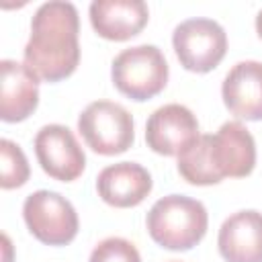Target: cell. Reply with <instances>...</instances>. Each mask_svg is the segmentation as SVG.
<instances>
[{"mask_svg": "<svg viewBox=\"0 0 262 262\" xmlns=\"http://www.w3.org/2000/svg\"><path fill=\"white\" fill-rule=\"evenodd\" d=\"M213 160L223 178H244L256 166V141L239 121H227L213 135Z\"/></svg>", "mask_w": 262, "mask_h": 262, "instance_id": "obj_14", "label": "cell"}, {"mask_svg": "<svg viewBox=\"0 0 262 262\" xmlns=\"http://www.w3.org/2000/svg\"><path fill=\"white\" fill-rule=\"evenodd\" d=\"M199 137V121L190 108L178 102L156 108L145 123L147 147L160 156H178Z\"/></svg>", "mask_w": 262, "mask_h": 262, "instance_id": "obj_8", "label": "cell"}, {"mask_svg": "<svg viewBox=\"0 0 262 262\" xmlns=\"http://www.w3.org/2000/svg\"><path fill=\"white\" fill-rule=\"evenodd\" d=\"M29 231L47 246H68L78 235V213L74 205L53 190H35L23 203Z\"/></svg>", "mask_w": 262, "mask_h": 262, "instance_id": "obj_5", "label": "cell"}, {"mask_svg": "<svg viewBox=\"0 0 262 262\" xmlns=\"http://www.w3.org/2000/svg\"><path fill=\"white\" fill-rule=\"evenodd\" d=\"M35 156L43 172L61 182L76 180L86 166V156L76 135L59 123L45 125L37 131Z\"/></svg>", "mask_w": 262, "mask_h": 262, "instance_id": "obj_7", "label": "cell"}, {"mask_svg": "<svg viewBox=\"0 0 262 262\" xmlns=\"http://www.w3.org/2000/svg\"><path fill=\"white\" fill-rule=\"evenodd\" d=\"M88 262H141V256L133 242L125 237H106L94 246Z\"/></svg>", "mask_w": 262, "mask_h": 262, "instance_id": "obj_17", "label": "cell"}, {"mask_svg": "<svg viewBox=\"0 0 262 262\" xmlns=\"http://www.w3.org/2000/svg\"><path fill=\"white\" fill-rule=\"evenodd\" d=\"M217 246L225 262H262V213L246 209L229 215L219 227Z\"/></svg>", "mask_w": 262, "mask_h": 262, "instance_id": "obj_13", "label": "cell"}, {"mask_svg": "<svg viewBox=\"0 0 262 262\" xmlns=\"http://www.w3.org/2000/svg\"><path fill=\"white\" fill-rule=\"evenodd\" d=\"M0 156H2V176H0V186L4 190L18 188L29 180V162L25 151L20 149L18 143L10 139L0 141Z\"/></svg>", "mask_w": 262, "mask_h": 262, "instance_id": "obj_16", "label": "cell"}, {"mask_svg": "<svg viewBox=\"0 0 262 262\" xmlns=\"http://www.w3.org/2000/svg\"><path fill=\"white\" fill-rule=\"evenodd\" d=\"M0 72V119L4 123L25 121L39 104V78L27 63L14 59H2Z\"/></svg>", "mask_w": 262, "mask_h": 262, "instance_id": "obj_9", "label": "cell"}, {"mask_svg": "<svg viewBox=\"0 0 262 262\" xmlns=\"http://www.w3.org/2000/svg\"><path fill=\"white\" fill-rule=\"evenodd\" d=\"M80 16L72 2H43L31 18L25 63L39 80L59 82L72 76L80 61Z\"/></svg>", "mask_w": 262, "mask_h": 262, "instance_id": "obj_1", "label": "cell"}, {"mask_svg": "<svg viewBox=\"0 0 262 262\" xmlns=\"http://www.w3.org/2000/svg\"><path fill=\"white\" fill-rule=\"evenodd\" d=\"M78 131L86 145L100 156H117L133 145L131 113L111 100L90 102L78 117Z\"/></svg>", "mask_w": 262, "mask_h": 262, "instance_id": "obj_4", "label": "cell"}, {"mask_svg": "<svg viewBox=\"0 0 262 262\" xmlns=\"http://www.w3.org/2000/svg\"><path fill=\"white\" fill-rule=\"evenodd\" d=\"M151 174L135 162H119L100 170L96 178L98 196L117 209L139 205L151 192Z\"/></svg>", "mask_w": 262, "mask_h": 262, "instance_id": "obj_12", "label": "cell"}, {"mask_svg": "<svg viewBox=\"0 0 262 262\" xmlns=\"http://www.w3.org/2000/svg\"><path fill=\"white\" fill-rule=\"evenodd\" d=\"M88 14L92 29L108 41H127L139 35L149 18L143 0H94Z\"/></svg>", "mask_w": 262, "mask_h": 262, "instance_id": "obj_11", "label": "cell"}, {"mask_svg": "<svg viewBox=\"0 0 262 262\" xmlns=\"http://www.w3.org/2000/svg\"><path fill=\"white\" fill-rule=\"evenodd\" d=\"M170 262H180V260H170Z\"/></svg>", "mask_w": 262, "mask_h": 262, "instance_id": "obj_19", "label": "cell"}, {"mask_svg": "<svg viewBox=\"0 0 262 262\" xmlns=\"http://www.w3.org/2000/svg\"><path fill=\"white\" fill-rule=\"evenodd\" d=\"M172 45L184 70L205 74L225 57L227 35L213 18H186L174 29Z\"/></svg>", "mask_w": 262, "mask_h": 262, "instance_id": "obj_6", "label": "cell"}, {"mask_svg": "<svg viewBox=\"0 0 262 262\" xmlns=\"http://www.w3.org/2000/svg\"><path fill=\"white\" fill-rule=\"evenodd\" d=\"M256 33H258V37L262 39V10H260L258 16H256Z\"/></svg>", "mask_w": 262, "mask_h": 262, "instance_id": "obj_18", "label": "cell"}, {"mask_svg": "<svg viewBox=\"0 0 262 262\" xmlns=\"http://www.w3.org/2000/svg\"><path fill=\"white\" fill-rule=\"evenodd\" d=\"M227 111L246 121H262V61H237L221 84Z\"/></svg>", "mask_w": 262, "mask_h": 262, "instance_id": "obj_10", "label": "cell"}, {"mask_svg": "<svg viewBox=\"0 0 262 262\" xmlns=\"http://www.w3.org/2000/svg\"><path fill=\"white\" fill-rule=\"evenodd\" d=\"M213 135H199L178 154V174L196 186H209L223 180L213 160Z\"/></svg>", "mask_w": 262, "mask_h": 262, "instance_id": "obj_15", "label": "cell"}, {"mask_svg": "<svg viewBox=\"0 0 262 262\" xmlns=\"http://www.w3.org/2000/svg\"><path fill=\"white\" fill-rule=\"evenodd\" d=\"M209 215L201 201L184 194H168L158 199L145 217L151 239L174 252L194 248L207 233Z\"/></svg>", "mask_w": 262, "mask_h": 262, "instance_id": "obj_2", "label": "cell"}, {"mask_svg": "<svg viewBox=\"0 0 262 262\" xmlns=\"http://www.w3.org/2000/svg\"><path fill=\"white\" fill-rule=\"evenodd\" d=\"M168 61L156 45H135L123 49L111 66L113 84L131 100H149L168 84Z\"/></svg>", "mask_w": 262, "mask_h": 262, "instance_id": "obj_3", "label": "cell"}]
</instances>
